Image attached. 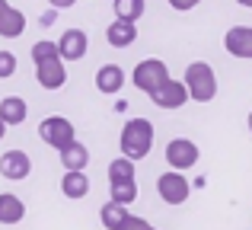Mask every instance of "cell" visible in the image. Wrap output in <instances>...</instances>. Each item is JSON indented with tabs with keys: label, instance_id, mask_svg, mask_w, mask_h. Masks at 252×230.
<instances>
[{
	"label": "cell",
	"instance_id": "1",
	"mask_svg": "<svg viewBox=\"0 0 252 230\" xmlns=\"http://www.w3.org/2000/svg\"><path fill=\"white\" fill-rule=\"evenodd\" d=\"M118 147H122V154L128 157L131 163L144 160V157L150 154V147H154V125H150L147 118H131L122 128Z\"/></svg>",
	"mask_w": 252,
	"mask_h": 230
},
{
	"label": "cell",
	"instance_id": "2",
	"mask_svg": "<svg viewBox=\"0 0 252 230\" xmlns=\"http://www.w3.org/2000/svg\"><path fill=\"white\" fill-rule=\"evenodd\" d=\"M185 90H189V99L195 102H211L217 96V77H214V67L208 61H191L185 67Z\"/></svg>",
	"mask_w": 252,
	"mask_h": 230
},
{
	"label": "cell",
	"instance_id": "3",
	"mask_svg": "<svg viewBox=\"0 0 252 230\" xmlns=\"http://www.w3.org/2000/svg\"><path fill=\"white\" fill-rule=\"evenodd\" d=\"M38 137L61 154L64 147H70V144L77 141V128H74V122L64 118V115H48V118H42V125H38Z\"/></svg>",
	"mask_w": 252,
	"mask_h": 230
},
{
	"label": "cell",
	"instance_id": "4",
	"mask_svg": "<svg viewBox=\"0 0 252 230\" xmlns=\"http://www.w3.org/2000/svg\"><path fill=\"white\" fill-rule=\"evenodd\" d=\"M169 80V67L166 61H160V58H147V61H141L134 70H131V83H134L137 90H144V93H154L157 87H163V83Z\"/></svg>",
	"mask_w": 252,
	"mask_h": 230
},
{
	"label": "cell",
	"instance_id": "5",
	"mask_svg": "<svg viewBox=\"0 0 252 230\" xmlns=\"http://www.w3.org/2000/svg\"><path fill=\"white\" fill-rule=\"evenodd\" d=\"M198 144L189 141V137H172L166 144V163L169 169H176V173H185V169H191L198 163Z\"/></svg>",
	"mask_w": 252,
	"mask_h": 230
},
{
	"label": "cell",
	"instance_id": "6",
	"mask_svg": "<svg viewBox=\"0 0 252 230\" xmlns=\"http://www.w3.org/2000/svg\"><path fill=\"white\" fill-rule=\"evenodd\" d=\"M157 192H160V198L166 201V205H182V201L191 195V186H189V179H185L182 173L169 169V173H163L160 179H157Z\"/></svg>",
	"mask_w": 252,
	"mask_h": 230
},
{
	"label": "cell",
	"instance_id": "7",
	"mask_svg": "<svg viewBox=\"0 0 252 230\" xmlns=\"http://www.w3.org/2000/svg\"><path fill=\"white\" fill-rule=\"evenodd\" d=\"M150 102L160 109H182L185 102H189V90H185L182 80H169L163 83V87H157L154 93H150Z\"/></svg>",
	"mask_w": 252,
	"mask_h": 230
},
{
	"label": "cell",
	"instance_id": "8",
	"mask_svg": "<svg viewBox=\"0 0 252 230\" xmlns=\"http://www.w3.org/2000/svg\"><path fill=\"white\" fill-rule=\"evenodd\" d=\"M29 173H32V160H29L26 150H6V154L0 157V176H3V179L23 182V179H29Z\"/></svg>",
	"mask_w": 252,
	"mask_h": 230
},
{
	"label": "cell",
	"instance_id": "9",
	"mask_svg": "<svg viewBox=\"0 0 252 230\" xmlns=\"http://www.w3.org/2000/svg\"><path fill=\"white\" fill-rule=\"evenodd\" d=\"M86 48H90V38H86L83 29H67L58 38V55H61V61H80V58H86Z\"/></svg>",
	"mask_w": 252,
	"mask_h": 230
},
{
	"label": "cell",
	"instance_id": "10",
	"mask_svg": "<svg viewBox=\"0 0 252 230\" xmlns=\"http://www.w3.org/2000/svg\"><path fill=\"white\" fill-rule=\"evenodd\" d=\"M35 77L45 90H61L67 83V67H64L61 58H48V61L35 64Z\"/></svg>",
	"mask_w": 252,
	"mask_h": 230
},
{
	"label": "cell",
	"instance_id": "11",
	"mask_svg": "<svg viewBox=\"0 0 252 230\" xmlns=\"http://www.w3.org/2000/svg\"><path fill=\"white\" fill-rule=\"evenodd\" d=\"M223 48L233 58H249L252 61V26H233V29H227Z\"/></svg>",
	"mask_w": 252,
	"mask_h": 230
},
{
	"label": "cell",
	"instance_id": "12",
	"mask_svg": "<svg viewBox=\"0 0 252 230\" xmlns=\"http://www.w3.org/2000/svg\"><path fill=\"white\" fill-rule=\"evenodd\" d=\"M125 70L118 67V64H102V67L96 70V90L99 93H105V96H115V93H122V87H125Z\"/></svg>",
	"mask_w": 252,
	"mask_h": 230
},
{
	"label": "cell",
	"instance_id": "13",
	"mask_svg": "<svg viewBox=\"0 0 252 230\" xmlns=\"http://www.w3.org/2000/svg\"><path fill=\"white\" fill-rule=\"evenodd\" d=\"M29 115V102L19 99V96H3L0 99V122L10 128V125H23Z\"/></svg>",
	"mask_w": 252,
	"mask_h": 230
},
{
	"label": "cell",
	"instance_id": "14",
	"mask_svg": "<svg viewBox=\"0 0 252 230\" xmlns=\"http://www.w3.org/2000/svg\"><path fill=\"white\" fill-rule=\"evenodd\" d=\"M134 38H137V26L125 23V19H115V23L105 29V42H109L112 48H128V45H134Z\"/></svg>",
	"mask_w": 252,
	"mask_h": 230
},
{
	"label": "cell",
	"instance_id": "15",
	"mask_svg": "<svg viewBox=\"0 0 252 230\" xmlns=\"http://www.w3.org/2000/svg\"><path fill=\"white\" fill-rule=\"evenodd\" d=\"M26 32V16L23 10H16V6L6 3L3 10H0V35L3 38H19Z\"/></svg>",
	"mask_w": 252,
	"mask_h": 230
},
{
	"label": "cell",
	"instance_id": "16",
	"mask_svg": "<svg viewBox=\"0 0 252 230\" xmlns=\"http://www.w3.org/2000/svg\"><path fill=\"white\" fill-rule=\"evenodd\" d=\"M23 218H26L23 198H19V195H13V192H3V195H0V224L13 227V224H19Z\"/></svg>",
	"mask_w": 252,
	"mask_h": 230
},
{
	"label": "cell",
	"instance_id": "17",
	"mask_svg": "<svg viewBox=\"0 0 252 230\" xmlns=\"http://www.w3.org/2000/svg\"><path fill=\"white\" fill-rule=\"evenodd\" d=\"M86 163H90V150H86L80 141H74L70 147L61 150V166L67 169V173H86Z\"/></svg>",
	"mask_w": 252,
	"mask_h": 230
},
{
	"label": "cell",
	"instance_id": "18",
	"mask_svg": "<svg viewBox=\"0 0 252 230\" xmlns=\"http://www.w3.org/2000/svg\"><path fill=\"white\" fill-rule=\"evenodd\" d=\"M61 192H64V198H74V201L86 198L90 195V176L86 173H64Z\"/></svg>",
	"mask_w": 252,
	"mask_h": 230
},
{
	"label": "cell",
	"instance_id": "19",
	"mask_svg": "<svg viewBox=\"0 0 252 230\" xmlns=\"http://www.w3.org/2000/svg\"><path fill=\"white\" fill-rule=\"evenodd\" d=\"M131 218V211L125 205H115V201H109V205H102V211H99V221L105 224V230H122V224Z\"/></svg>",
	"mask_w": 252,
	"mask_h": 230
},
{
	"label": "cell",
	"instance_id": "20",
	"mask_svg": "<svg viewBox=\"0 0 252 230\" xmlns=\"http://www.w3.org/2000/svg\"><path fill=\"white\" fill-rule=\"evenodd\" d=\"M115 6V19H125V23H137L144 16V0H112Z\"/></svg>",
	"mask_w": 252,
	"mask_h": 230
},
{
	"label": "cell",
	"instance_id": "21",
	"mask_svg": "<svg viewBox=\"0 0 252 230\" xmlns=\"http://www.w3.org/2000/svg\"><path fill=\"white\" fill-rule=\"evenodd\" d=\"M134 179V163L128 160V157H118V160L109 163V186L112 182H128Z\"/></svg>",
	"mask_w": 252,
	"mask_h": 230
},
{
	"label": "cell",
	"instance_id": "22",
	"mask_svg": "<svg viewBox=\"0 0 252 230\" xmlns=\"http://www.w3.org/2000/svg\"><path fill=\"white\" fill-rule=\"evenodd\" d=\"M134 198H137V182L134 179H128V182H112V201H115V205H125V208H128Z\"/></svg>",
	"mask_w": 252,
	"mask_h": 230
},
{
	"label": "cell",
	"instance_id": "23",
	"mask_svg": "<svg viewBox=\"0 0 252 230\" xmlns=\"http://www.w3.org/2000/svg\"><path fill=\"white\" fill-rule=\"evenodd\" d=\"M29 55H32V61H35V64L48 61V58H61V55H58V45H55V42H45V38L32 45V51H29Z\"/></svg>",
	"mask_w": 252,
	"mask_h": 230
},
{
	"label": "cell",
	"instance_id": "24",
	"mask_svg": "<svg viewBox=\"0 0 252 230\" xmlns=\"http://www.w3.org/2000/svg\"><path fill=\"white\" fill-rule=\"evenodd\" d=\"M16 74V55L13 51H0V80Z\"/></svg>",
	"mask_w": 252,
	"mask_h": 230
},
{
	"label": "cell",
	"instance_id": "25",
	"mask_svg": "<svg viewBox=\"0 0 252 230\" xmlns=\"http://www.w3.org/2000/svg\"><path fill=\"white\" fill-rule=\"evenodd\" d=\"M122 230H154V224H150V221H144V218H134V214H131V218L122 224Z\"/></svg>",
	"mask_w": 252,
	"mask_h": 230
},
{
	"label": "cell",
	"instance_id": "26",
	"mask_svg": "<svg viewBox=\"0 0 252 230\" xmlns=\"http://www.w3.org/2000/svg\"><path fill=\"white\" fill-rule=\"evenodd\" d=\"M198 3H201V0H169V6H172V10H179V13H189V10H195Z\"/></svg>",
	"mask_w": 252,
	"mask_h": 230
},
{
	"label": "cell",
	"instance_id": "27",
	"mask_svg": "<svg viewBox=\"0 0 252 230\" xmlns=\"http://www.w3.org/2000/svg\"><path fill=\"white\" fill-rule=\"evenodd\" d=\"M51 3V10H67V6H74L77 0H48Z\"/></svg>",
	"mask_w": 252,
	"mask_h": 230
},
{
	"label": "cell",
	"instance_id": "28",
	"mask_svg": "<svg viewBox=\"0 0 252 230\" xmlns=\"http://www.w3.org/2000/svg\"><path fill=\"white\" fill-rule=\"evenodd\" d=\"M55 16H58V10H48V13H42V19H38V23H42V26H51V23H55Z\"/></svg>",
	"mask_w": 252,
	"mask_h": 230
},
{
	"label": "cell",
	"instance_id": "29",
	"mask_svg": "<svg viewBox=\"0 0 252 230\" xmlns=\"http://www.w3.org/2000/svg\"><path fill=\"white\" fill-rule=\"evenodd\" d=\"M3 134H6V125H3V122H0V141H3Z\"/></svg>",
	"mask_w": 252,
	"mask_h": 230
},
{
	"label": "cell",
	"instance_id": "30",
	"mask_svg": "<svg viewBox=\"0 0 252 230\" xmlns=\"http://www.w3.org/2000/svg\"><path fill=\"white\" fill-rule=\"evenodd\" d=\"M236 3H240V6H252V0H236Z\"/></svg>",
	"mask_w": 252,
	"mask_h": 230
},
{
	"label": "cell",
	"instance_id": "31",
	"mask_svg": "<svg viewBox=\"0 0 252 230\" xmlns=\"http://www.w3.org/2000/svg\"><path fill=\"white\" fill-rule=\"evenodd\" d=\"M246 128H249V131H252V112H249V118H246Z\"/></svg>",
	"mask_w": 252,
	"mask_h": 230
},
{
	"label": "cell",
	"instance_id": "32",
	"mask_svg": "<svg viewBox=\"0 0 252 230\" xmlns=\"http://www.w3.org/2000/svg\"><path fill=\"white\" fill-rule=\"evenodd\" d=\"M3 6H6V0H0V10H3Z\"/></svg>",
	"mask_w": 252,
	"mask_h": 230
},
{
	"label": "cell",
	"instance_id": "33",
	"mask_svg": "<svg viewBox=\"0 0 252 230\" xmlns=\"http://www.w3.org/2000/svg\"><path fill=\"white\" fill-rule=\"evenodd\" d=\"M154 230H157V227H154Z\"/></svg>",
	"mask_w": 252,
	"mask_h": 230
}]
</instances>
